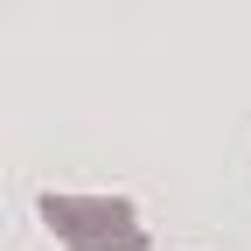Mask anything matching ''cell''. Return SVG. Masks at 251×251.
Returning a JSON list of instances; mask_svg holds the SVG:
<instances>
[{
    "mask_svg": "<svg viewBox=\"0 0 251 251\" xmlns=\"http://www.w3.org/2000/svg\"><path fill=\"white\" fill-rule=\"evenodd\" d=\"M35 209L70 251H147V224L126 196H56L49 188Z\"/></svg>",
    "mask_w": 251,
    "mask_h": 251,
    "instance_id": "6da1fadb",
    "label": "cell"
}]
</instances>
